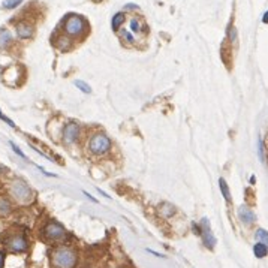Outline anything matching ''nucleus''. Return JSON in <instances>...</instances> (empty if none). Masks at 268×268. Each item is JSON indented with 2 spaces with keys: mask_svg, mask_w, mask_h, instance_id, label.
Wrapping results in <instances>:
<instances>
[{
  "mask_svg": "<svg viewBox=\"0 0 268 268\" xmlns=\"http://www.w3.org/2000/svg\"><path fill=\"white\" fill-rule=\"evenodd\" d=\"M77 261V252L69 246H57L51 252V264L54 268H75Z\"/></svg>",
  "mask_w": 268,
  "mask_h": 268,
  "instance_id": "f257e3e1",
  "label": "nucleus"
},
{
  "mask_svg": "<svg viewBox=\"0 0 268 268\" xmlns=\"http://www.w3.org/2000/svg\"><path fill=\"white\" fill-rule=\"evenodd\" d=\"M9 195L15 202H18L21 205H29L34 201V192L23 178H14L11 182Z\"/></svg>",
  "mask_w": 268,
  "mask_h": 268,
  "instance_id": "f03ea898",
  "label": "nucleus"
},
{
  "mask_svg": "<svg viewBox=\"0 0 268 268\" xmlns=\"http://www.w3.org/2000/svg\"><path fill=\"white\" fill-rule=\"evenodd\" d=\"M3 246L9 250V252H15V253H21L26 252L29 247V240L26 237V232L20 231V229H11L2 238Z\"/></svg>",
  "mask_w": 268,
  "mask_h": 268,
  "instance_id": "7ed1b4c3",
  "label": "nucleus"
},
{
  "mask_svg": "<svg viewBox=\"0 0 268 268\" xmlns=\"http://www.w3.org/2000/svg\"><path fill=\"white\" fill-rule=\"evenodd\" d=\"M87 149L88 151H90L93 156H105V154H108L113 149V142L111 139L106 136L105 134L102 132H98L95 135L90 136V139H88V144H87Z\"/></svg>",
  "mask_w": 268,
  "mask_h": 268,
  "instance_id": "20e7f679",
  "label": "nucleus"
},
{
  "mask_svg": "<svg viewBox=\"0 0 268 268\" xmlns=\"http://www.w3.org/2000/svg\"><path fill=\"white\" fill-rule=\"evenodd\" d=\"M63 30L67 36H72V38H80L83 34L88 30V26H87V21L83 18L81 15H69L67 18L65 20V26H63Z\"/></svg>",
  "mask_w": 268,
  "mask_h": 268,
  "instance_id": "39448f33",
  "label": "nucleus"
},
{
  "mask_svg": "<svg viewBox=\"0 0 268 268\" xmlns=\"http://www.w3.org/2000/svg\"><path fill=\"white\" fill-rule=\"evenodd\" d=\"M42 235L50 243H63L67 238V231L54 220H48L42 228Z\"/></svg>",
  "mask_w": 268,
  "mask_h": 268,
  "instance_id": "423d86ee",
  "label": "nucleus"
},
{
  "mask_svg": "<svg viewBox=\"0 0 268 268\" xmlns=\"http://www.w3.org/2000/svg\"><path fill=\"white\" fill-rule=\"evenodd\" d=\"M198 234L201 235L202 243H204V246H205L207 249L213 250L214 247H216L218 240H216V237H214V234H213L210 220H208L207 218H204V219L201 220V223L198 225Z\"/></svg>",
  "mask_w": 268,
  "mask_h": 268,
  "instance_id": "0eeeda50",
  "label": "nucleus"
},
{
  "mask_svg": "<svg viewBox=\"0 0 268 268\" xmlns=\"http://www.w3.org/2000/svg\"><path fill=\"white\" fill-rule=\"evenodd\" d=\"M80 124L75 123V121H70L67 124L63 126V131H62V136H63V142L67 146H72L74 142L78 141L80 138Z\"/></svg>",
  "mask_w": 268,
  "mask_h": 268,
  "instance_id": "6e6552de",
  "label": "nucleus"
},
{
  "mask_svg": "<svg viewBox=\"0 0 268 268\" xmlns=\"http://www.w3.org/2000/svg\"><path fill=\"white\" fill-rule=\"evenodd\" d=\"M237 214H238L240 222H241L244 226H252V225H255V222H256V214H255V211H253L252 208H250L249 205H246V204L240 205Z\"/></svg>",
  "mask_w": 268,
  "mask_h": 268,
  "instance_id": "1a4fd4ad",
  "label": "nucleus"
},
{
  "mask_svg": "<svg viewBox=\"0 0 268 268\" xmlns=\"http://www.w3.org/2000/svg\"><path fill=\"white\" fill-rule=\"evenodd\" d=\"M23 75H24V69L20 65H14V66L8 67L5 72H3V83L8 85L9 81H11V78H12L14 80V87H15V85L20 84L18 83V78L23 77Z\"/></svg>",
  "mask_w": 268,
  "mask_h": 268,
  "instance_id": "9d476101",
  "label": "nucleus"
},
{
  "mask_svg": "<svg viewBox=\"0 0 268 268\" xmlns=\"http://www.w3.org/2000/svg\"><path fill=\"white\" fill-rule=\"evenodd\" d=\"M15 30H17V34H18V38L20 39H30L33 36V26L27 21H21L15 26Z\"/></svg>",
  "mask_w": 268,
  "mask_h": 268,
  "instance_id": "9b49d317",
  "label": "nucleus"
},
{
  "mask_svg": "<svg viewBox=\"0 0 268 268\" xmlns=\"http://www.w3.org/2000/svg\"><path fill=\"white\" fill-rule=\"evenodd\" d=\"M129 30L134 34H146L147 33V26L142 23V20H139L138 17H134V18L129 20Z\"/></svg>",
  "mask_w": 268,
  "mask_h": 268,
  "instance_id": "f8f14e48",
  "label": "nucleus"
},
{
  "mask_svg": "<svg viewBox=\"0 0 268 268\" xmlns=\"http://www.w3.org/2000/svg\"><path fill=\"white\" fill-rule=\"evenodd\" d=\"M12 44V34L8 29H0V50H6Z\"/></svg>",
  "mask_w": 268,
  "mask_h": 268,
  "instance_id": "ddd939ff",
  "label": "nucleus"
},
{
  "mask_svg": "<svg viewBox=\"0 0 268 268\" xmlns=\"http://www.w3.org/2000/svg\"><path fill=\"white\" fill-rule=\"evenodd\" d=\"M124 21H126V14L124 12H117L114 17H113V20H111V27L114 32H118L120 27L124 24Z\"/></svg>",
  "mask_w": 268,
  "mask_h": 268,
  "instance_id": "4468645a",
  "label": "nucleus"
},
{
  "mask_svg": "<svg viewBox=\"0 0 268 268\" xmlns=\"http://www.w3.org/2000/svg\"><path fill=\"white\" fill-rule=\"evenodd\" d=\"M159 213L162 214L164 218H171V216H174V213H175V207L172 205V204H169V202H162L159 205Z\"/></svg>",
  "mask_w": 268,
  "mask_h": 268,
  "instance_id": "2eb2a0df",
  "label": "nucleus"
},
{
  "mask_svg": "<svg viewBox=\"0 0 268 268\" xmlns=\"http://www.w3.org/2000/svg\"><path fill=\"white\" fill-rule=\"evenodd\" d=\"M253 255L258 258V259H262V258H265L267 255H268V247L265 246V244H262V243H255L253 244Z\"/></svg>",
  "mask_w": 268,
  "mask_h": 268,
  "instance_id": "dca6fc26",
  "label": "nucleus"
},
{
  "mask_svg": "<svg viewBox=\"0 0 268 268\" xmlns=\"http://www.w3.org/2000/svg\"><path fill=\"white\" fill-rule=\"evenodd\" d=\"M11 211H12V205H11L9 200L5 198V196H0V216L5 218Z\"/></svg>",
  "mask_w": 268,
  "mask_h": 268,
  "instance_id": "f3484780",
  "label": "nucleus"
},
{
  "mask_svg": "<svg viewBox=\"0 0 268 268\" xmlns=\"http://www.w3.org/2000/svg\"><path fill=\"white\" fill-rule=\"evenodd\" d=\"M219 189H220V193H222V196H223V200L226 201V202H231V192H229V186H228V183H226V180L223 177H220L219 178Z\"/></svg>",
  "mask_w": 268,
  "mask_h": 268,
  "instance_id": "a211bd4d",
  "label": "nucleus"
},
{
  "mask_svg": "<svg viewBox=\"0 0 268 268\" xmlns=\"http://www.w3.org/2000/svg\"><path fill=\"white\" fill-rule=\"evenodd\" d=\"M255 240L258 243H262V244H265L268 247V231L264 229V228H258L255 231Z\"/></svg>",
  "mask_w": 268,
  "mask_h": 268,
  "instance_id": "6ab92c4d",
  "label": "nucleus"
},
{
  "mask_svg": "<svg viewBox=\"0 0 268 268\" xmlns=\"http://www.w3.org/2000/svg\"><path fill=\"white\" fill-rule=\"evenodd\" d=\"M226 41L231 42V44H237L238 41V34H237V29L234 27V24H229L228 26V30H226Z\"/></svg>",
  "mask_w": 268,
  "mask_h": 268,
  "instance_id": "aec40b11",
  "label": "nucleus"
},
{
  "mask_svg": "<svg viewBox=\"0 0 268 268\" xmlns=\"http://www.w3.org/2000/svg\"><path fill=\"white\" fill-rule=\"evenodd\" d=\"M120 36H121L123 41H126L128 44H135V34L129 29H123L121 33H120Z\"/></svg>",
  "mask_w": 268,
  "mask_h": 268,
  "instance_id": "412c9836",
  "label": "nucleus"
},
{
  "mask_svg": "<svg viewBox=\"0 0 268 268\" xmlns=\"http://www.w3.org/2000/svg\"><path fill=\"white\" fill-rule=\"evenodd\" d=\"M74 84H75V87H77V88H80V90H81L83 93H85V95H90V93H92V87L88 85L85 81H83V80H77V81H74Z\"/></svg>",
  "mask_w": 268,
  "mask_h": 268,
  "instance_id": "4be33fe9",
  "label": "nucleus"
},
{
  "mask_svg": "<svg viewBox=\"0 0 268 268\" xmlns=\"http://www.w3.org/2000/svg\"><path fill=\"white\" fill-rule=\"evenodd\" d=\"M21 2H23V0H5L2 6H3L5 9H15L17 6L21 5Z\"/></svg>",
  "mask_w": 268,
  "mask_h": 268,
  "instance_id": "5701e85b",
  "label": "nucleus"
},
{
  "mask_svg": "<svg viewBox=\"0 0 268 268\" xmlns=\"http://www.w3.org/2000/svg\"><path fill=\"white\" fill-rule=\"evenodd\" d=\"M9 146L12 147V150H14V151L17 153V154H18L20 157H23V159H27V157H26V154H24V153H23V151L20 150V147H18V146H17V144H15V142H12V141H11V142H9Z\"/></svg>",
  "mask_w": 268,
  "mask_h": 268,
  "instance_id": "b1692460",
  "label": "nucleus"
},
{
  "mask_svg": "<svg viewBox=\"0 0 268 268\" xmlns=\"http://www.w3.org/2000/svg\"><path fill=\"white\" fill-rule=\"evenodd\" d=\"M258 154H259L261 162H264V160H265V157H264V144H262V139L261 138L258 139Z\"/></svg>",
  "mask_w": 268,
  "mask_h": 268,
  "instance_id": "393cba45",
  "label": "nucleus"
},
{
  "mask_svg": "<svg viewBox=\"0 0 268 268\" xmlns=\"http://www.w3.org/2000/svg\"><path fill=\"white\" fill-rule=\"evenodd\" d=\"M0 120H2V121H5L6 124H9L11 128H15V123H14V121H12L11 118H8V117H6V116H5V114L2 113V111H0Z\"/></svg>",
  "mask_w": 268,
  "mask_h": 268,
  "instance_id": "a878e982",
  "label": "nucleus"
},
{
  "mask_svg": "<svg viewBox=\"0 0 268 268\" xmlns=\"http://www.w3.org/2000/svg\"><path fill=\"white\" fill-rule=\"evenodd\" d=\"M83 193H84V195H85V196H87V198H88V200H90V201H93V202H98V200H95V198H93V196H92L90 193H87L85 190H83Z\"/></svg>",
  "mask_w": 268,
  "mask_h": 268,
  "instance_id": "bb28decb",
  "label": "nucleus"
},
{
  "mask_svg": "<svg viewBox=\"0 0 268 268\" xmlns=\"http://www.w3.org/2000/svg\"><path fill=\"white\" fill-rule=\"evenodd\" d=\"M3 264H5V255L3 252H0V268H3Z\"/></svg>",
  "mask_w": 268,
  "mask_h": 268,
  "instance_id": "cd10ccee",
  "label": "nucleus"
},
{
  "mask_svg": "<svg viewBox=\"0 0 268 268\" xmlns=\"http://www.w3.org/2000/svg\"><path fill=\"white\" fill-rule=\"evenodd\" d=\"M150 253H153V255H156V256H159V258H165L164 255H160V253H157V252H154V250H149Z\"/></svg>",
  "mask_w": 268,
  "mask_h": 268,
  "instance_id": "c85d7f7f",
  "label": "nucleus"
},
{
  "mask_svg": "<svg viewBox=\"0 0 268 268\" xmlns=\"http://www.w3.org/2000/svg\"><path fill=\"white\" fill-rule=\"evenodd\" d=\"M262 21H264L265 24H268V12H265V14H264V18H262Z\"/></svg>",
  "mask_w": 268,
  "mask_h": 268,
  "instance_id": "c756f323",
  "label": "nucleus"
},
{
  "mask_svg": "<svg viewBox=\"0 0 268 268\" xmlns=\"http://www.w3.org/2000/svg\"><path fill=\"white\" fill-rule=\"evenodd\" d=\"M92 2H95V3H100L102 0H92Z\"/></svg>",
  "mask_w": 268,
  "mask_h": 268,
  "instance_id": "7c9ffc66",
  "label": "nucleus"
}]
</instances>
